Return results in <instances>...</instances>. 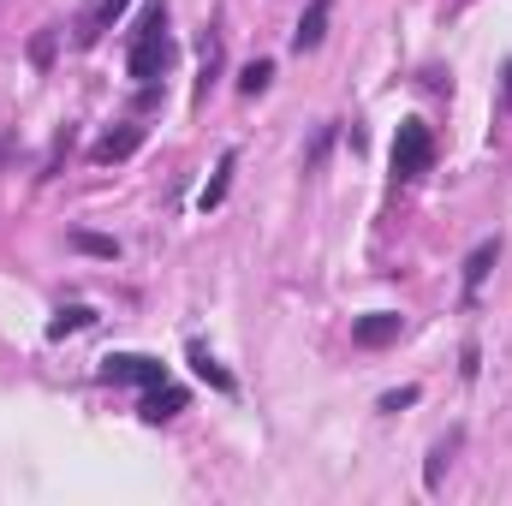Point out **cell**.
<instances>
[{
    "instance_id": "5b68a950",
    "label": "cell",
    "mask_w": 512,
    "mask_h": 506,
    "mask_svg": "<svg viewBox=\"0 0 512 506\" xmlns=\"http://www.w3.org/2000/svg\"><path fill=\"white\" fill-rule=\"evenodd\" d=\"M179 411H185V387H173V381L143 387V423H167V417H179Z\"/></svg>"
},
{
    "instance_id": "8992f818",
    "label": "cell",
    "mask_w": 512,
    "mask_h": 506,
    "mask_svg": "<svg viewBox=\"0 0 512 506\" xmlns=\"http://www.w3.org/2000/svg\"><path fill=\"white\" fill-rule=\"evenodd\" d=\"M501 262V239H483L477 251L465 256V298H477L483 292V280H489V268Z\"/></svg>"
},
{
    "instance_id": "5bb4252c",
    "label": "cell",
    "mask_w": 512,
    "mask_h": 506,
    "mask_svg": "<svg viewBox=\"0 0 512 506\" xmlns=\"http://www.w3.org/2000/svg\"><path fill=\"white\" fill-rule=\"evenodd\" d=\"M441 471H447V447H435V453H429V471H423V483H429V489H441Z\"/></svg>"
},
{
    "instance_id": "52a82bcc",
    "label": "cell",
    "mask_w": 512,
    "mask_h": 506,
    "mask_svg": "<svg viewBox=\"0 0 512 506\" xmlns=\"http://www.w3.org/2000/svg\"><path fill=\"white\" fill-rule=\"evenodd\" d=\"M143 149V126H120V131H108L102 143H96V161L108 167V161H126V155H137Z\"/></svg>"
},
{
    "instance_id": "9a60e30c",
    "label": "cell",
    "mask_w": 512,
    "mask_h": 506,
    "mask_svg": "<svg viewBox=\"0 0 512 506\" xmlns=\"http://www.w3.org/2000/svg\"><path fill=\"white\" fill-rule=\"evenodd\" d=\"M405 405H417V387H399V393H382V411H405Z\"/></svg>"
},
{
    "instance_id": "7a4b0ae2",
    "label": "cell",
    "mask_w": 512,
    "mask_h": 506,
    "mask_svg": "<svg viewBox=\"0 0 512 506\" xmlns=\"http://www.w3.org/2000/svg\"><path fill=\"white\" fill-rule=\"evenodd\" d=\"M435 167V137H429V126L423 120H399V131H393V173L399 179H423Z\"/></svg>"
},
{
    "instance_id": "ba28073f",
    "label": "cell",
    "mask_w": 512,
    "mask_h": 506,
    "mask_svg": "<svg viewBox=\"0 0 512 506\" xmlns=\"http://www.w3.org/2000/svg\"><path fill=\"white\" fill-rule=\"evenodd\" d=\"M322 30H328V6H310L304 18H298V30H292V48L304 54V48H316L322 42Z\"/></svg>"
},
{
    "instance_id": "4fadbf2b",
    "label": "cell",
    "mask_w": 512,
    "mask_h": 506,
    "mask_svg": "<svg viewBox=\"0 0 512 506\" xmlns=\"http://www.w3.org/2000/svg\"><path fill=\"white\" fill-rule=\"evenodd\" d=\"M72 245L84 256H120V245L114 239H102V233H72Z\"/></svg>"
},
{
    "instance_id": "e0dca14e",
    "label": "cell",
    "mask_w": 512,
    "mask_h": 506,
    "mask_svg": "<svg viewBox=\"0 0 512 506\" xmlns=\"http://www.w3.org/2000/svg\"><path fill=\"white\" fill-rule=\"evenodd\" d=\"M501 108L512 114V66H507V90H501Z\"/></svg>"
},
{
    "instance_id": "6da1fadb",
    "label": "cell",
    "mask_w": 512,
    "mask_h": 506,
    "mask_svg": "<svg viewBox=\"0 0 512 506\" xmlns=\"http://www.w3.org/2000/svg\"><path fill=\"white\" fill-rule=\"evenodd\" d=\"M173 66V42H167V12H161V0H149L143 6V18H137V30H131V54H126V72L131 78H161Z\"/></svg>"
},
{
    "instance_id": "30bf717a",
    "label": "cell",
    "mask_w": 512,
    "mask_h": 506,
    "mask_svg": "<svg viewBox=\"0 0 512 506\" xmlns=\"http://www.w3.org/2000/svg\"><path fill=\"white\" fill-rule=\"evenodd\" d=\"M191 370H197V376L209 381L215 393H233V376H227V370H221V364H215V358H209L203 346H191Z\"/></svg>"
},
{
    "instance_id": "9c48e42d",
    "label": "cell",
    "mask_w": 512,
    "mask_h": 506,
    "mask_svg": "<svg viewBox=\"0 0 512 506\" xmlns=\"http://www.w3.org/2000/svg\"><path fill=\"white\" fill-rule=\"evenodd\" d=\"M233 161H239V155L227 149V155H221V167H215V179H209V185H203V197H197L203 209H221V197H227V185H233Z\"/></svg>"
},
{
    "instance_id": "277c9868",
    "label": "cell",
    "mask_w": 512,
    "mask_h": 506,
    "mask_svg": "<svg viewBox=\"0 0 512 506\" xmlns=\"http://www.w3.org/2000/svg\"><path fill=\"white\" fill-rule=\"evenodd\" d=\"M102 376H108V381H137V387H155V381H167V370H161L155 358L120 352V358H108V364H102Z\"/></svg>"
},
{
    "instance_id": "7c38bea8",
    "label": "cell",
    "mask_w": 512,
    "mask_h": 506,
    "mask_svg": "<svg viewBox=\"0 0 512 506\" xmlns=\"http://www.w3.org/2000/svg\"><path fill=\"white\" fill-rule=\"evenodd\" d=\"M268 78H274V66H268V60H251V66L239 72V90H245V96H256V90H268Z\"/></svg>"
},
{
    "instance_id": "2e32d148",
    "label": "cell",
    "mask_w": 512,
    "mask_h": 506,
    "mask_svg": "<svg viewBox=\"0 0 512 506\" xmlns=\"http://www.w3.org/2000/svg\"><path fill=\"white\" fill-rule=\"evenodd\" d=\"M126 6H131V0H102V18H96V24H114V18H120Z\"/></svg>"
},
{
    "instance_id": "8fae6325",
    "label": "cell",
    "mask_w": 512,
    "mask_h": 506,
    "mask_svg": "<svg viewBox=\"0 0 512 506\" xmlns=\"http://www.w3.org/2000/svg\"><path fill=\"white\" fill-rule=\"evenodd\" d=\"M90 322H96V310L72 304V310H60V316L48 322V340H66V334H78V328H90Z\"/></svg>"
},
{
    "instance_id": "3957f363",
    "label": "cell",
    "mask_w": 512,
    "mask_h": 506,
    "mask_svg": "<svg viewBox=\"0 0 512 506\" xmlns=\"http://www.w3.org/2000/svg\"><path fill=\"white\" fill-rule=\"evenodd\" d=\"M399 334H405V316H393V310H370L352 322V346H364V352H382Z\"/></svg>"
}]
</instances>
